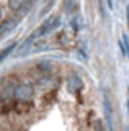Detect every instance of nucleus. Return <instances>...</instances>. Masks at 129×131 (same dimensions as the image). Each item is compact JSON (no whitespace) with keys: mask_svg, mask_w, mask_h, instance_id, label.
<instances>
[{"mask_svg":"<svg viewBox=\"0 0 129 131\" xmlns=\"http://www.w3.org/2000/svg\"><path fill=\"white\" fill-rule=\"evenodd\" d=\"M12 49H13V46H10V47H7V49H6L5 52H3V53L0 54V60H2V59H5L6 56H7V54H9V52H10Z\"/></svg>","mask_w":129,"mask_h":131,"instance_id":"f03ea898","label":"nucleus"},{"mask_svg":"<svg viewBox=\"0 0 129 131\" xmlns=\"http://www.w3.org/2000/svg\"><path fill=\"white\" fill-rule=\"evenodd\" d=\"M31 91H32L31 89H29L28 91H27V89H25V85H22L21 89H18V90H16V93H15V94H16V97H18V99H27V97H28V96L31 94Z\"/></svg>","mask_w":129,"mask_h":131,"instance_id":"f257e3e1","label":"nucleus"},{"mask_svg":"<svg viewBox=\"0 0 129 131\" xmlns=\"http://www.w3.org/2000/svg\"><path fill=\"white\" fill-rule=\"evenodd\" d=\"M128 107H129V102H128Z\"/></svg>","mask_w":129,"mask_h":131,"instance_id":"7ed1b4c3","label":"nucleus"}]
</instances>
